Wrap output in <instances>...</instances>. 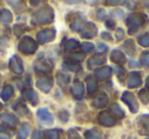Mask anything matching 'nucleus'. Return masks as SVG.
<instances>
[{
  "label": "nucleus",
  "instance_id": "obj_15",
  "mask_svg": "<svg viewBox=\"0 0 149 139\" xmlns=\"http://www.w3.org/2000/svg\"><path fill=\"white\" fill-rule=\"evenodd\" d=\"M142 84L140 72H131L128 77V85L129 88H137Z\"/></svg>",
  "mask_w": 149,
  "mask_h": 139
},
{
  "label": "nucleus",
  "instance_id": "obj_44",
  "mask_svg": "<svg viewBox=\"0 0 149 139\" xmlns=\"http://www.w3.org/2000/svg\"><path fill=\"white\" fill-rule=\"evenodd\" d=\"M114 72H116V76H118V78H120L122 76H124L125 73H126V72H125V68L120 66H116V68H114Z\"/></svg>",
  "mask_w": 149,
  "mask_h": 139
},
{
  "label": "nucleus",
  "instance_id": "obj_5",
  "mask_svg": "<svg viewBox=\"0 0 149 139\" xmlns=\"http://www.w3.org/2000/svg\"><path fill=\"white\" fill-rule=\"evenodd\" d=\"M137 129L140 135L149 136V115H142L137 119Z\"/></svg>",
  "mask_w": 149,
  "mask_h": 139
},
{
  "label": "nucleus",
  "instance_id": "obj_54",
  "mask_svg": "<svg viewBox=\"0 0 149 139\" xmlns=\"http://www.w3.org/2000/svg\"><path fill=\"white\" fill-rule=\"evenodd\" d=\"M146 87H147V89H149V76L146 79Z\"/></svg>",
  "mask_w": 149,
  "mask_h": 139
},
{
  "label": "nucleus",
  "instance_id": "obj_40",
  "mask_svg": "<svg viewBox=\"0 0 149 139\" xmlns=\"http://www.w3.org/2000/svg\"><path fill=\"white\" fill-rule=\"evenodd\" d=\"M68 139H82L80 134L78 133L77 130L74 129H70L68 131Z\"/></svg>",
  "mask_w": 149,
  "mask_h": 139
},
{
  "label": "nucleus",
  "instance_id": "obj_43",
  "mask_svg": "<svg viewBox=\"0 0 149 139\" xmlns=\"http://www.w3.org/2000/svg\"><path fill=\"white\" fill-rule=\"evenodd\" d=\"M100 37H101L103 40H106V41H109V42H112V41H113V40H112L111 34H110L109 32H106V31L102 32V33L100 34Z\"/></svg>",
  "mask_w": 149,
  "mask_h": 139
},
{
  "label": "nucleus",
  "instance_id": "obj_34",
  "mask_svg": "<svg viewBox=\"0 0 149 139\" xmlns=\"http://www.w3.org/2000/svg\"><path fill=\"white\" fill-rule=\"evenodd\" d=\"M79 46V41L74 39H68L66 40V42L64 43V48L65 50H72L74 48H77Z\"/></svg>",
  "mask_w": 149,
  "mask_h": 139
},
{
  "label": "nucleus",
  "instance_id": "obj_26",
  "mask_svg": "<svg viewBox=\"0 0 149 139\" xmlns=\"http://www.w3.org/2000/svg\"><path fill=\"white\" fill-rule=\"evenodd\" d=\"M86 83H87V90L88 93L92 94L98 89V84L96 82V80L92 77H88L87 80H86Z\"/></svg>",
  "mask_w": 149,
  "mask_h": 139
},
{
  "label": "nucleus",
  "instance_id": "obj_19",
  "mask_svg": "<svg viewBox=\"0 0 149 139\" xmlns=\"http://www.w3.org/2000/svg\"><path fill=\"white\" fill-rule=\"evenodd\" d=\"M112 74V68L108 66H102V68H98L95 71V77L98 80H105L109 78Z\"/></svg>",
  "mask_w": 149,
  "mask_h": 139
},
{
  "label": "nucleus",
  "instance_id": "obj_27",
  "mask_svg": "<svg viewBox=\"0 0 149 139\" xmlns=\"http://www.w3.org/2000/svg\"><path fill=\"white\" fill-rule=\"evenodd\" d=\"M70 28L72 29V31H74V32H79L80 30H83V28H84L83 20L79 17H74V20L72 21V23L70 25Z\"/></svg>",
  "mask_w": 149,
  "mask_h": 139
},
{
  "label": "nucleus",
  "instance_id": "obj_7",
  "mask_svg": "<svg viewBox=\"0 0 149 139\" xmlns=\"http://www.w3.org/2000/svg\"><path fill=\"white\" fill-rule=\"evenodd\" d=\"M37 118L39 119L40 123H42L43 125H46V126H51L54 123L53 116L46 108H39L37 110Z\"/></svg>",
  "mask_w": 149,
  "mask_h": 139
},
{
  "label": "nucleus",
  "instance_id": "obj_9",
  "mask_svg": "<svg viewBox=\"0 0 149 139\" xmlns=\"http://www.w3.org/2000/svg\"><path fill=\"white\" fill-rule=\"evenodd\" d=\"M36 86L41 90L44 93H48L50 92L51 88L53 87V81L51 80V78L47 77V76H42L36 82Z\"/></svg>",
  "mask_w": 149,
  "mask_h": 139
},
{
  "label": "nucleus",
  "instance_id": "obj_28",
  "mask_svg": "<svg viewBox=\"0 0 149 139\" xmlns=\"http://www.w3.org/2000/svg\"><path fill=\"white\" fill-rule=\"evenodd\" d=\"M124 50L126 53L130 54V55H133V54L135 53V51H136V47H135V43L133 40H127L126 42H125L124 44Z\"/></svg>",
  "mask_w": 149,
  "mask_h": 139
},
{
  "label": "nucleus",
  "instance_id": "obj_50",
  "mask_svg": "<svg viewBox=\"0 0 149 139\" xmlns=\"http://www.w3.org/2000/svg\"><path fill=\"white\" fill-rule=\"evenodd\" d=\"M129 66H130L131 68H139V66H141V62L140 61H137V60H131L130 64H129Z\"/></svg>",
  "mask_w": 149,
  "mask_h": 139
},
{
  "label": "nucleus",
  "instance_id": "obj_39",
  "mask_svg": "<svg viewBox=\"0 0 149 139\" xmlns=\"http://www.w3.org/2000/svg\"><path fill=\"white\" fill-rule=\"evenodd\" d=\"M58 119L60 120V122L62 123H66L68 121V119H70V114L68 112V110H60V112H58Z\"/></svg>",
  "mask_w": 149,
  "mask_h": 139
},
{
  "label": "nucleus",
  "instance_id": "obj_3",
  "mask_svg": "<svg viewBox=\"0 0 149 139\" xmlns=\"http://www.w3.org/2000/svg\"><path fill=\"white\" fill-rule=\"evenodd\" d=\"M17 46H19V51L27 54V55L34 54L38 48V45L35 42V40L30 36H24L23 38H21Z\"/></svg>",
  "mask_w": 149,
  "mask_h": 139
},
{
  "label": "nucleus",
  "instance_id": "obj_20",
  "mask_svg": "<svg viewBox=\"0 0 149 139\" xmlns=\"http://www.w3.org/2000/svg\"><path fill=\"white\" fill-rule=\"evenodd\" d=\"M110 60L116 64H122L126 62L127 58L123 51H120V50H113L111 52V54H110Z\"/></svg>",
  "mask_w": 149,
  "mask_h": 139
},
{
  "label": "nucleus",
  "instance_id": "obj_55",
  "mask_svg": "<svg viewBox=\"0 0 149 139\" xmlns=\"http://www.w3.org/2000/svg\"><path fill=\"white\" fill-rule=\"evenodd\" d=\"M2 110V103H1V102H0V110Z\"/></svg>",
  "mask_w": 149,
  "mask_h": 139
},
{
  "label": "nucleus",
  "instance_id": "obj_16",
  "mask_svg": "<svg viewBox=\"0 0 149 139\" xmlns=\"http://www.w3.org/2000/svg\"><path fill=\"white\" fill-rule=\"evenodd\" d=\"M23 97L25 98L27 101L31 102L32 105H37L39 102V97H38L37 92L32 88H26L23 91Z\"/></svg>",
  "mask_w": 149,
  "mask_h": 139
},
{
  "label": "nucleus",
  "instance_id": "obj_13",
  "mask_svg": "<svg viewBox=\"0 0 149 139\" xmlns=\"http://www.w3.org/2000/svg\"><path fill=\"white\" fill-rule=\"evenodd\" d=\"M0 120L2 121L4 124H6L7 126L11 127V128H15L19 124V119L17 116H15L11 112H2L0 115Z\"/></svg>",
  "mask_w": 149,
  "mask_h": 139
},
{
  "label": "nucleus",
  "instance_id": "obj_22",
  "mask_svg": "<svg viewBox=\"0 0 149 139\" xmlns=\"http://www.w3.org/2000/svg\"><path fill=\"white\" fill-rule=\"evenodd\" d=\"M13 93H15V90H13V86L5 85L4 87H3L1 93H0V97H1V99H2L3 101H7V100H9L13 97Z\"/></svg>",
  "mask_w": 149,
  "mask_h": 139
},
{
  "label": "nucleus",
  "instance_id": "obj_11",
  "mask_svg": "<svg viewBox=\"0 0 149 139\" xmlns=\"http://www.w3.org/2000/svg\"><path fill=\"white\" fill-rule=\"evenodd\" d=\"M97 34V27L94 23H87L83 28V31L81 33L82 38H85V39H91L94 38Z\"/></svg>",
  "mask_w": 149,
  "mask_h": 139
},
{
  "label": "nucleus",
  "instance_id": "obj_30",
  "mask_svg": "<svg viewBox=\"0 0 149 139\" xmlns=\"http://www.w3.org/2000/svg\"><path fill=\"white\" fill-rule=\"evenodd\" d=\"M30 134V125L29 124H23L22 127L19 129V132H17V135H19V139H26Z\"/></svg>",
  "mask_w": 149,
  "mask_h": 139
},
{
  "label": "nucleus",
  "instance_id": "obj_52",
  "mask_svg": "<svg viewBox=\"0 0 149 139\" xmlns=\"http://www.w3.org/2000/svg\"><path fill=\"white\" fill-rule=\"evenodd\" d=\"M0 139H10V138H9V137H7L6 135L0 134Z\"/></svg>",
  "mask_w": 149,
  "mask_h": 139
},
{
  "label": "nucleus",
  "instance_id": "obj_49",
  "mask_svg": "<svg viewBox=\"0 0 149 139\" xmlns=\"http://www.w3.org/2000/svg\"><path fill=\"white\" fill-rule=\"evenodd\" d=\"M142 61L146 64L147 66H149V52H146L142 55Z\"/></svg>",
  "mask_w": 149,
  "mask_h": 139
},
{
  "label": "nucleus",
  "instance_id": "obj_57",
  "mask_svg": "<svg viewBox=\"0 0 149 139\" xmlns=\"http://www.w3.org/2000/svg\"><path fill=\"white\" fill-rule=\"evenodd\" d=\"M146 139H149V138H146Z\"/></svg>",
  "mask_w": 149,
  "mask_h": 139
},
{
  "label": "nucleus",
  "instance_id": "obj_4",
  "mask_svg": "<svg viewBox=\"0 0 149 139\" xmlns=\"http://www.w3.org/2000/svg\"><path fill=\"white\" fill-rule=\"evenodd\" d=\"M122 101L124 103H126V105L129 108V110H131V112L136 114L139 110V103L137 98L135 97V95L132 92L125 91L122 95Z\"/></svg>",
  "mask_w": 149,
  "mask_h": 139
},
{
  "label": "nucleus",
  "instance_id": "obj_56",
  "mask_svg": "<svg viewBox=\"0 0 149 139\" xmlns=\"http://www.w3.org/2000/svg\"><path fill=\"white\" fill-rule=\"evenodd\" d=\"M0 86H1V80H0Z\"/></svg>",
  "mask_w": 149,
  "mask_h": 139
},
{
  "label": "nucleus",
  "instance_id": "obj_35",
  "mask_svg": "<svg viewBox=\"0 0 149 139\" xmlns=\"http://www.w3.org/2000/svg\"><path fill=\"white\" fill-rule=\"evenodd\" d=\"M26 29H27V27H26V25H23V24H17L13 27V31H15V34L17 37H21L24 32L26 31Z\"/></svg>",
  "mask_w": 149,
  "mask_h": 139
},
{
  "label": "nucleus",
  "instance_id": "obj_42",
  "mask_svg": "<svg viewBox=\"0 0 149 139\" xmlns=\"http://www.w3.org/2000/svg\"><path fill=\"white\" fill-rule=\"evenodd\" d=\"M125 38V32L122 28H118L116 31V41H120Z\"/></svg>",
  "mask_w": 149,
  "mask_h": 139
},
{
  "label": "nucleus",
  "instance_id": "obj_47",
  "mask_svg": "<svg viewBox=\"0 0 149 139\" xmlns=\"http://www.w3.org/2000/svg\"><path fill=\"white\" fill-rule=\"evenodd\" d=\"M110 13H111L112 15H116V17H123V15H124V11L120 8L116 9V10H111Z\"/></svg>",
  "mask_w": 149,
  "mask_h": 139
},
{
  "label": "nucleus",
  "instance_id": "obj_46",
  "mask_svg": "<svg viewBox=\"0 0 149 139\" xmlns=\"http://www.w3.org/2000/svg\"><path fill=\"white\" fill-rule=\"evenodd\" d=\"M105 27L109 30H113L116 28V22L112 21V20H107L105 22Z\"/></svg>",
  "mask_w": 149,
  "mask_h": 139
},
{
  "label": "nucleus",
  "instance_id": "obj_6",
  "mask_svg": "<svg viewBox=\"0 0 149 139\" xmlns=\"http://www.w3.org/2000/svg\"><path fill=\"white\" fill-rule=\"evenodd\" d=\"M55 35H56V32L53 28L51 29H44V30H41L37 33V40L40 44H45L47 42H50V41H53L54 38H55Z\"/></svg>",
  "mask_w": 149,
  "mask_h": 139
},
{
  "label": "nucleus",
  "instance_id": "obj_37",
  "mask_svg": "<svg viewBox=\"0 0 149 139\" xmlns=\"http://www.w3.org/2000/svg\"><path fill=\"white\" fill-rule=\"evenodd\" d=\"M45 135L48 137L49 139H59L60 135H59V132L55 129H50V130H46L45 132Z\"/></svg>",
  "mask_w": 149,
  "mask_h": 139
},
{
  "label": "nucleus",
  "instance_id": "obj_29",
  "mask_svg": "<svg viewBox=\"0 0 149 139\" xmlns=\"http://www.w3.org/2000/svg\"><path fill=\"white\" fill-rule=\"evenodd\" d=\"M86 139H102L101 134L98 130L96 129H90V130H87L84 134Z\"/></svg>",
  "mask_w": 149,
  "mask_h": 139
},
{
  "label": "nucleus",
  "instance_id": "obj_14",
  "mask_svg": "<svg viewBox=\"0 0 149 139\" xmlns=\"http://www.w3.org/2000/svg\"><path fill=\"white\" fill-rule=\"evenodd\" d=\"M109 103V97L105 93H100L96 95L92 100V105L96 108H103Z\"/></svg>",
  "mask_w": 149,
  "mask_h": 139
},
{
  "label": "nucleus",
  "instance_id": "obj_45",
  "mask_svg": "<svg viewBox=\"0 0 149 139\" xmlns=\"http://www.w3.org/2000/svg\"><path fill=\"white\" fill-rule=\"evenodd\" d=\"M97 49H98V51H99L100 53H104V52L107 51L108 47L104 43H102V42H99V43H98V46H97Z\"/></svg>",
  "mask_w": 149,
  "mask_h": 139
},
{
  "label": "nucleus",
  "instance_id": "obj_31",
  "mask_svg": "<svg viewBox=\"0 0 149 139\" xmlns=\"http://www.w3.org/2000/svg\"><path fill=\"white\" fill-rule=\"evenodd\" d=\"M85 58V56L81 53H72V54H68L66 56V59L68 61H72V62H76V64H80L82 62Z\"/></svg>",
  "mask_w": 149,
  "mask_h": 139
},
{
  "label": "nucleus",
  "instance_id": "obj_53",
  "mask_svg": "<svg viewBox=\"0 0 149 139\" xmlns=\"http://www.w3.org/2000/svg\"><path fill=\"white\" fill-rule=\"evenodd\" d=\"M143 4H144V6H145V7L149 8V1H144V2H143Z\"/></svg>",
  "mask_w": 149,
  "mask_h": 139
},
{
  "label": "nucleus",
  "instance_id": "obj_8",
  "mask_svg": "<svg viewBox=\"0 0 149 139\" xmlns=\"http://www.w3.org/2000/svg\"><path fill=\"white\" fill-rule=\"evenodd\" d=\"M9 68L17 75H21L24 73V64L22 58L19 57L17 54H15L13 56H11V58L9 59Z\"/></svg>",
  "mask_w": 149,
  "mask_h": 139
},
{
  "label": "nucleus",
  "instance_id": "obj_25",
  "mask_svg": "<svg viewBox=\"0 0 149 139\" xmlns=\"http://www.w3.org/2000/svg\"><path fill=\"white\" fill-rule=\"evenodd\" d=\"M110 112H111L112 114L116 116V118H118V119H123V118H125V116H126L125 110H123L116 102L110 106Z\"/></svg>",
  "mask_w": 149,
  "mask_h": 139
},
{
  "label": "nucleus",
  "instance_id": "obj_24",
  "mask_svg": "<svg viewBox=\"0 0 149 139\" xmlns=\"http://www.w3.org/2000/svg\"><path fill=\"white\" fill-rule=\"evenodd\" d=\"M13 13L6 8H3L0 10V20L3 24L7 25V24H10L13 22Z\"/></svg>",
  "mask_w": 149,
  "mask_h": 139
},
{
  "label": "nucleus",
  "instance_id": "obj_1",
  "mask_svg": "<svg viewBox=\"0 0 149 139\" xmlns=\"http://www.w3.org/2000/svg\"><path fill=\"white\" fill-rule=\"evenodd\" d=\"M34 19L38 25H47L54 19V10L50 5H43L34 13Z\"/></svg>",
  "mask_w": 149,
  "mask_h": 139
},
{
  "label": "nucleus",
  "instance_id": "obj_17",
  "mask_svg": "<svg viewBox=\"0 0 149 139\" xmlns=\"http://www.w3.org/2000/svg\"><path fill=\"white\" fill-rule=\"evenodd\" d=\"M106 61V57L104 55H101V54H94L93 56L89 58L88 60V68L89 70H93V68H97L99 66H102L104 62Z\"/></svg>",
  "mask_w": 149,
  "mask_h": 139
},
{
  "label": "nucleus",
  "instance_id": "obj_12",
  "mask_svg": "<svg viewBox=\"0 0 149 139\" xmlns=\"http://www.w3.org/2000/svg\"><path fill=\"white\" fill-rule=\"evenodd\" d=\"M54 64L51 59H43L39 62L35 64L36 71L41 72V73H49L53 70Z\"/></svg>",
  "mask_w": 149,
  "mask_h": 139
},
{
  "label": "nucleus",
  "instance_id": "obj_38",
  "mask_svg": "<svg viewBox=\"0 0 149 139\" xmlns=\"http://www.w3.org/2000/svg\"><path fill=\"white\" fill-rule=\"evenodd\" d=\"M81 48L85 53H90V52L94 50L95 46H94V44L91 43V42H83V44L81 45Z\"/></svg>",
  "mask_w": 149,
  "mask_h": 139
},
{
  "label": "nucleus",
  "instance_id": "obj_41",
  "mask_svg": "<svg viewBox=\"0 0 149 139\" xmlns=\"http://www.w3.org/2000/svg\"><path fill=\"white\" fill-rule=\"evenodd\" d=\"M106 15H107V13H106L105 9L102 8V7L98 8V10H97V19L99 20V21H103V20L106 17Z\"/></svg>",
  "mask_w": 149,
  "mask_h": 139
},
{
  "label": "nucleus",
  "instance_id": "obj_10",
  "mask_svg": "<svg viewBox=\"0 0 149 139\" xmlns=\"http://www.w3.org/2000/svg\"><path fill=\"white\" fill-rule=\"evenodd\" d=\"M98 123L104 127H112L116 125V118L108 112H101L98 115Z\"/></svg>",
  "mask_w": 149,
  "mask_h": 139
},
{
  "label": "nucleus",
  "instance_id": "obj_48",
  "mask_svg": "<svg viewBox=\"0 0 149 139\" xmlns=\"http://www.w3.org/2000/svg\"><path fill=\"white\" fill-rule=\"evenodd\" d=\"M32 139H43V133L39 130H36L35 132L33 133Z\"/></svg>",
  "mask_w": 149,
  "mask_h": 139
},
{
  "label": "nucleus",
  "instance_id": "obj_2",
  "mask_svg": "<svg viewBox=\"0 0 149 139\" xmlns=\"http://www.w3.org/2000/svg\"><path fill=\"white\" fill-rule=\"evenodd\" d=\"M145 23V15L143 13H131L126 20L128 33L130 35L136 33Z\"/></svg>",
  "mask_w": 149,
  "mask_h": 139
},
{
  "label": "nucleus",
  "instance_id": "obj_21",
  "mask_svg": "<svg viewBox=\"0 0 149 139\" xmlns=\"http://www.w3.org/2000/svg\"><path fill=\"white\" fill-rule=\"evenodd\" d=\"M13 108L15 112H17V114L19 115V116L24 117V116H27V115L29 114V108H28V106L26 105V103H24L22 100H17V101L13 105Z\"/></svg>",
  "mask_w": 149,
  "mask_h": 139
},
{
  "label": "nucleus",
  "instance_id": "obj_32",
  "mask_svg": "<svg viewBox=\"0 0 149 139\" xmlns=\"http://www.w3.org/2000/svg\"><path fill=\"white\" fill-rule=\"evenodd\" d=\"M63 68L68 71L70 72H79L81 70V66L80 64H76V62H72V61H66L63 64Z\"/></svg>",
  "mask_w": 149,
  "mask_h": 139
},
{
  "label": "nucleus",
  "instance_id": "obj_33",
  "mask_svg": "<svg viewBox=\"0 0 149 139\" xmlns=\"http://www.w3.org/2000/svg\"><path fill=\"white\" fill-rule=\"evenodd\" d=\"M139 98L143 104H147L149 102V89L144 88L139 91Z\"/></svg>",
  "mask_w": 149,
  "mask_h": 139
},
{
  "label": "nucleus",
  "instance_id": "obj_18",
  "mask_svg": "<svg viewBox=\"0 0 149 139\" xmlns=\"http://www.w3.org/2000/svg\"><path fill=\"white\" fill-rule=\"evenodd\" d=\"M84 92H85V87H84L83 83L80 81H76L74 85L70 87V93L72 94L76 99H81L84 96Z\"/></svg>",
  "mask_w": 149,
  "mask_h": 139
},
{
  "label": "nucleus",
  "instance_id": "obj_51",
  "mask_svg": "<svg viewBox=\"0 0 149 139\" xmlns=\"http://www.w3.org/2000/svg\"><path fill=\"white\" fill-rule=\"evenodd\" d=\"M126 3L125 1H106V4L108 5H118V4H124Z\"/></svg>",
  "mask_w": 149,
  "mask_h": 139
},
{
  "label": "nucleus",
  "instance_id": "obj_23",
  "mask_svg": "<svg viewBox=\"0 0 149 139\" xmlns=\"http://www.w3.org/2000/svg\"><path fill=\"white\" fill-rule=\"evenodd\" d=\"M56 81H57L58 85L63 87V86L68 85V84L70 83V75H68V74L64 73V72H58V73L56 74Z\"/></svg>",
  "mask_w": 149,
  "mask_h": 139
},
{
  "label": "nucleus",
  "instance_id": "obj_36",
  "mask_svg": "<svg viewBox=\"0 0 149 139\" xmlns=\"http://www.w3.org/2000/svg\"><path fill=\"white\" fill-rule=\"evenodd\" d=\"M138 42L143 47H149V32L148 33L143 34L141 37H139Z\"/></svg>",
  "mask_w": 149,
  "mask_h": 139
}]
</instances>
